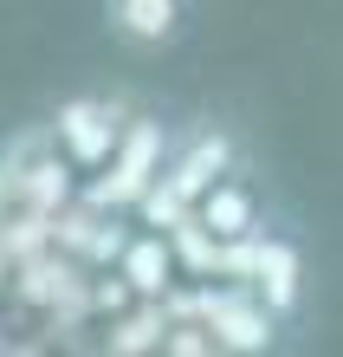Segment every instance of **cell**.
Here are the masks:
<instances>
[{"mask_svg":"<svg viewBox=\"0 0 343 357\" xmlns=\"http://www.w3.org/2000/svg\"><path fill=\"white\" fill-rule=\"evenodd\" d=\"M162 338H168V312H162L156 299H149V305L136 312V319H123V325L111 331V351H117V357H130V351H156Z\"/></svg>","mask_w":343,"mask_h":357,"instance_id":"obj_7","label":"cell"},{"mask_svg":"<svg viewBox=\"0 0 343 357\" xmlns=\"http://www.w3.org/2000/svg\"><path fill=\"white\" fill-rule=\"evenodd\" d=\"M162 182V123L156 117H136L123 123L111 162H104V176L91 182V208H143V195Z\"/></svg>","mask_w":343,"mask_h":357,"instance_id":"obj_1","label":"cell"},{"mask_svg":"<svg viewBox=\"0 0 343 357\" xmlns=\"http://www.w3.org/2000/svg\"><path fill=\"white\" fill-rule=\"evenodd\" d=\"M117 137H123L117 104H104V98H72L65 111H58V143H65V156L78 169H104L111 150H117Z\"/></svg>","mask_w":343,"mask_h":357,"instance_id":"obj_3","label":"cell"},{"mask_svg":"<svg viewBox=\"0 0 343 357\" xmlns=\"http://www.w3.org/2000/svg\"><path fill=\"white\" fill-rule=\"evenodd\" d=\"M201 227L214 241H240L260 227V215H253V195L246 188H233V182H214L207 195H201Z\"/></svg>","mask_w":343,"mask_h":357,"instance_id":"obj_6","label":"cell"},{"mask_svg":"<svg viewBox=\"0 0 343 357\" xmlns=\"http://www.w3.org/2000/svg\"><path fill=\"white\" fill-rule=\"evenodd\" d=\"M195 319H207L214 351H266L278 312L246 286V292H201V299H195Z\"/></svg>","mask_w":343,"mask_h":357,"instance_id":"obj_2","label":"cell"},{"mask_svg":"<svg viewBox=\"0 0 343 357\" xmlns=\"http://www.w3.org/2000/svg\"><path fill=\"white\" fill-rule=\"evenodd\" d=\"M117 260H123V280H130L136 299H162L168 280H175V241L168 234H143V241L123 247Z\"/></svg>","mask_w":343,"mask_h":357,"instance_id":"obj_5","label":"cell"},{"mask_svg":"<svg viewBox=\"0 0 343 357\" xmlns=\"http://www.w3.org/2000/svg\"><path fill=\"white\" fill-rule=\"evenodd\" d=\"M104 26L130 52H162L182 33V0H104Z\"/></svg>","mask_w":343,"mask_h":357,"instance_id":"obj_4","label":"cell"}]
</instances>
